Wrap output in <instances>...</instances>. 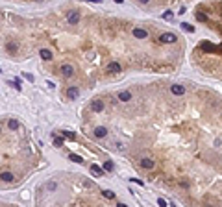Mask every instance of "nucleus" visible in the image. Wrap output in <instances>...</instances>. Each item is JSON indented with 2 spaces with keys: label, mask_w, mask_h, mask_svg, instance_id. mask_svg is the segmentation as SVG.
Listing matches in <instances>:
<instances>
[{
  "label": "nucleus",
  "mask_w": 222,
  "mask_h": 207,
  "mask_svg": "<svg viewBox=\"0 0 222 207\" xmlns=\"http://www.w3.org/2000/svg\"><path fill=\"white\" fill-rule=\"evenodd\" d=\"M59 70H61V76H65V78H72L74 76V67L71 63H63Z\"/></svg>",
  "instance_id": "f257e3e1"
},
{
  "label": "nucleus",
  "mask_w": 222,
  "mask_h": 207,
  "mask_svg": "<svg viewBox=\"0 0 222 207\" xmlns=\"http://www.w3.org/2000/svg\"><path fill=\"white\" fill-rule=\"evenodd\" d=\"M170 93L176 95V96H181V95H185V87H183V85H180V83H174L172 87H170Z\"/></svg>",
  "instance_id": "f03ea898"
},
{
  "label": "nucleus",
  "mask_w": 222,
  "mask_h": 207,
  "mask_svg": "<svg viewBox=\"0 0 222 207\" xmlns=\"http://www.w3.org/2000/svg\"><path fill=\"white\" fill-rule=\"evenodd\" d=\"M67 22L69 24H78V22H80V13H78V11H71V13L67 15Z\"/></svg>",
  "instance_id": "7ed1b4c3"
},
{
  "label": "nucleus",
  "mask_w": 222,
  "mask_h": 207,
  "mask_svg": "<svg viewBox=\"0 0 222 207\" xmlns=\"http://www.w3.org/2000/svg\"><path fill=\"white\" fill-rule=\"evenodd\" d=\"M159 39H161V43H167V45H170V43H176V35H174V33H163Z\"/></svg>",
  "instance_id": "20e7f679"
},
{
  "label": "nucleus",
  "mask_w": 222,
  "mask_h": 207,
  "mask_svg": "<svg viewBox=\"0 0 222 207\" xmlns=\"http://www.w3.org/2000/svg\"><path fill=\"white\" fill-rule=\"evenodd\" d=\"M133 37L137 39H146L148 37V32L145 28H133Z\"/></svg>",
  "instance_id": "39448f33"
},
{
  "label": "nucleus",
  "mask_w": 222,
  "mask_h": 207,
  "mask_svg": "<svg viewBox=\"0 0 222 207\" xmlns=\"http://www.w3.org/2000/svg\"><path fill=\"white\" fill-rule=\"evenodd\" d=\"M102 109H104V102H102V100H93V104H91V111L100 113Z\"/></svg>",
  "instance_id": "423d86ee"
},
{
  "label": "nucleus",
  "mask_w": 222,
  "mask_h": 207,
  "mask_svg": "<svg viewBox=\"0 0 222 207\" xmlns=\"http://www.w3.org/2000/svg\"><path fill=\"white\" fill-rule=\"evenodd\" d=\"M106 135H107V130H106L104 126H98V128L95 130V137H96V139H104Z\"/></svg>",
  "instance_id": "0eeeda50"
},
{
  "label": "nucleus",
  "mask_w": 222,
  "mask_h": 207,
  "mask_svg": "<svg viewBox=\"0 0 222 207\" xmlns=\"http://www.w3.org/2000/svg\"><path fill=\"white\" fill-rule=\"evenodd\" d=\"M78 95H80L78 87H69V89H67V96H69L71 100H76V98H78Z\"/></svg>",
  "instance_id": "6e6552de"
},
{
  "label": "nucleus",
  "mask_w": 222,
  "mask_h": 207,
  "mask_svg": "<svg viewBox=\"0 0 222 207\" xmlns=\"http://www.w3.org/2000/svg\"><path fill=\"white\" fill-rule=\"evenodd\" d=\"M107 70H109V72H113V74H119L122 69H120V65L117 63V61H111V63L107 65Z\"/></svg>",
  "instance_id": "1a4fd4ad"
},
{
  "label": "nucleus",
  "mask_w": 222,
  "mask_h": 207,
  "mask_svg": "<svg viewBox=\"0 0 222 207\" xmlns=\"http://www.w3.org/2000/svg\"><path fill=\"white\" fill-rule=\"evenodd\" d=\"M154 165L155 163L152 161V159H148V157H145V159H141V166L143 168H146V170H150V168H154Z\"/></svg>",
  "instance_id": "9d476101"
},
{
  "label": "nucleus",
  "mask_w": 222,
  "mask_h": 207,
  "mask_svg": "<svg viewBox=\"0 0 222 207\" xmlns=\"http://www.w3.org/2000/svg\"><path fill=\"white\" fill-rule=\"evenodd\" d=\"M130 98H131V93L130 91H120L119 93V100H120V102H128Z\"/></svg>",
  "instance_id": "9b49d317"
},
{
  "label": "nucleus",
  "mask_w": 222,
  "mask_h": 207,
  "mask_svg": "<svg viewBox=\"0 0 222 207\" xmlns=\"http://www.w3.org/2000/svg\"><path fill=\"white\" fill-rule=\"evenodd\" d=\"M0 179H2V181H7V183H9V181H13V174H11V172H2V174H0Z\"/></svg>",
  "instance_id": "f8f14e48"
},
{
  "label": "nucleus",
  "mask_w": 222,
  "mask_h": 207,
  "mask_svg": "<svg viewBox=\"0 0 222 207\" xmlns=\"http://www.w3.org/2000/svg\"><path fill=\"white\" fill-rule=\"evenodd\" d=\"M41 57H43V59H45V61L52 59V52H50L48 48H43V50H41Z\"/></svg>",
  "instance_id": "ddd939ff"
},
{
  "label": "nucleus",
  "mask_w": 222,
  "mask_h": 207,
  "mask_svg": "<svg viewBox=\"0 0 222 207\" xmlns=\"http://www.w3.org/2000/svg\"><path fill=\"white\" fill-rule=\"evenodd\" d=\"M91 172L95 174V176H102V174H104V170L100 168L98 165H93V166H91Z\"/></svg>",
  "instance_id": "4468645a"
},
{
  "label": "nucleus",
  "mask_w": 222,
  "mask_h": 207,
  "mask_svg": "<svg viewBox=\"0 0 222 207\" xmlns=\"http://www.w3.org/2000/svg\"><path fill=\"white\" fill-rule=\"evenodd\" d=\"M69 159H71V161H74V163H83L81 155H76V154H71V155H69Z\"/></svg>",
  "instance_id": "2eb2a0df"
},
{
  "label": "nucleus",
  "mask_w": 222,
  "mask_h": 207,
  "mask_svg": "<svg viewBox=\"0 0 222 207\" xmlns=\"http://www.w3.org/2000/svg\"><path fill=\"white\" fill-rule=\"evenodd\" d=\"M102 170H104V172H111V170H113V161H106Z\"/></svg>",
  "instance_id": "dca6fc26"
},
{
  "label": "nucleus",
  "mask_w": 222,
  "mask_h": 207,
  "mask_svg": "<svg viewBox=\"0 0 222 207\" xmlns=\"http://www.w3.org/2000/svg\"><path fill=\"white\" fill-rule=\"evenodd\" d=\"M19 120H9V130H19Z\"/></svg>",
  "instance_id": "f3484780"
},
{
  "label": "nucleus",
  "mask_w": 222,
  "mask_h": 207,
  "mask_svg": "<svg viewBox=\"0 0 222 207\" xmlns=\"http://www.w3.org/2000/svg\"><path fill=\"white\" fill-rule=\"evenodd\" d=\"M102 194L107 198V200H113V198H115V192H113V190H104Z\"/></svg>",
  "instance_id": "a211bd4d"
},
{
  "label": "nucleus",
  "mask_w": 222,
  "mask_h": 207,
  "mask_svg": "<svg viewBox=\"0 0 222 207\" xmlns=\"http://www.w3.org/2000/svg\"><path fill=\"white\" fill-rule=\"evenodd\" d=\"M61 144H63V139H61V137H56V139H54V146H57V148H59Z\"/></svg>",
  "instance_id": "6ab92c4d"
},
{
  "label": "nucleus",
  "mask_w": 222,
  "mask_h": 207,
  "mask_svg": "<svg viewBox=\"0 0 222 207\" xmlns=\"http://www.w3.org/2000/svg\"><path fill=\"white\" fill-rule=\"evenodd\" d=\"M7 50H9L11 54H15V52H17V45H15V43H11V45L7 46Z\"/></svg>",
  "instance_id": "aec40b11"
},
{
  "label": "nucleus",
  "mask_w": 222,
  "mask_h": 207,
  "mask_svg": "<svg viewBox=\"0 0 222 207\" xmlns=\"http://www.w3.org/2000/svg\"><path fill=\"white\" fill-rule=\"evenodd\" d=\"M181 28H183V30H187V32H193V26H191V24H187V22H183V24H181Z\"/></svg>",
  "instance_id": "412c9836"
},
{
  "label": "nucleus",
  "mask_w": 222,
  "mask_h": 207,
  "mask_svg": "<svg viewBox=\"0 0 222 207\" xmlns=\"http://www.w3.org/2000/svg\"><path fill=\"white\" fill-rule=\"evenodd\" d=\"M163 19L170 21V19H172V11H165V13H163Z\"/></svg>",
  "instance_id": "4be33fe9"
},
{
  "label": "nucleus",
  "mask_w": 222,
  "mask_h": 207,
  "mask_svg": "<svg viewBox=\"0 0 222 207\" xmlns=\"http://www.w3.org/2000/svg\"><path fill=\"white\" fill-rule=\"evenodd\" d=\"M22 76H24V78H26V80H28V81H33V76H32V74H30V72H24V74H22Z\"/></svg>",
  "instance_id": "5701e85b"
},
{
  "label": "nucleus",
  "mask_w": 222,
  "mask_h": 207,
  "mask_svg": "<svg viewBox=\"0 0 222 207\" xmlns=\"http://www.w3.org/2000/svg\"><path fill=\"white\" fill-rule=\"evenodd\" d=\"M205 19H207V17H205V15H204V13H198V17H196V21H202V22H204V21H205Z\"/></svg>",
  "instance_id": "b1692460"
},
{
  "label": "nucleus",
  "mask_w": 222,
  "mask_h": 207,
  "mask_svg": "<svg viewBox=\"0 0 222 207\" xmlns=\"http://www.w3.org/2000/svg\"><path fill=\"white\" fill-rule=\"evenodd\" d=\"M157 204H159V207H167V202H165V200H161V198L157 200Z\"/></svg>",
  "instance_id": "393cba45"
},
{
  "label": "nucleus",
  "mask_w": 222,
  "mask_h": 207,
  "mask_svg": "<svg viewBox=\"0 0 222 207\" xmlns=\"http://www.w3.org/2000/svg\"><path fill=\"white\" fill-rule=\"evenodd\" d=\"M117 207H128V205H124V204H119V205H117Z\"/></svg>",
  "instance_id": "a878e982"
}]
</instances>
